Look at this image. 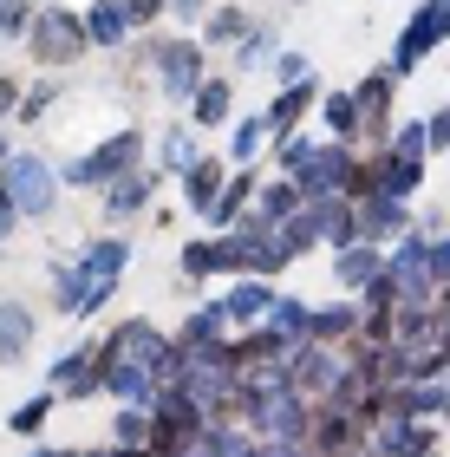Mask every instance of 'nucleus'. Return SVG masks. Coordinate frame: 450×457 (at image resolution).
<instances>
[{
  "label": "nucleus",
  "instance_id": "nucleus-22",
  "mask_svg": "<svg viewBox=\"0 0 450 457\" xmlns=\"http://www.w3.org/2000/svg\"><path fill=\"white\" fill-rule=\"evenodd\" d=\"M249 27H255V20L241 7H209V13H202V39H209V46H229V39L241 46V33H249Z\"/></svg>",
  "mask_w": 450,
  "mask_h": 457
},
{
  "label": "nucleus",
  "instance_id": "nucleus-19",
  "mask_svg": "<svg viewBox=\"0 0 450 457\" xmlns=\"http://www.w3.org/2000/svg\"><path fill=\"white\" fill-rule=\"evenodd\" d=\"M131 262V242H118V236H105V242H92L86 255H78V268H86V281H118V268Z\"/></svg>",
  "mask_w": 450,
  "mask_h": 457
},
{
  "label": "nucleus",
  "instance_id": "nucleus-20",
  "mask_svg": "<svg viewBox=\"0 0 450 457\" xmlns=\"http://www.w3.org/2000/svg\"><path fill=\"white\" fill-rule=\"evenodd\" d=\"M229 105H235L229 79H202V86L190 92V118H196V124H222V118H229Z\"/></svg>",
  "mask_w": 450,
  "mask_h": 457
},
{
  "label": "nucleus",
  "instance_id": "nucleus-34",
  "mask_svg": "<svg viewBox=\"0 0 450 457\" xmlns=\"http://www.w3.org/2000/svg\"><path fill=\"white\" fill-rule=\"evenodd\" d=\"M13 222H20V216H13V203H7V190H0V248H7V236H13Z\"/></svg>",
  "mask_w": 450,
  "mask_h": 457
},
{
  "label": "nucleus",
  "instance_id": "nucleus-11",
  "mask_svg": "<svg viewBox=\"0 0 450 457\" xmlns=\"http://www.w3.org/2000/svg\"><path fill=\"white\" fill-rule=\"evenodd\" d=\"M333 275H340L346 295H365V287L385 275V255H379V248H365V242H346L340 255H333Z\"/></svg>",
  "mask_w": 450,
  "mask_h": 457
},
{
  "label": "nucleus",
  "instance_id": "nucleus-24",
  "mask_svg": "<svg viewBox=\"0 0 450 457\" xmlns=\"http://www.w3.org/2000/svg\"><path fill=\"white\" fill-rule=\"evenodd\" d=\"M261 137H268V124H261V112H255V118H241V124H235V137H229V157L241 163V170H249V157L261 151Z\"/></svg>",
  "mask_w": 450,
  "mask_h": 457
},
{
  "label": "nucleus",
  "instance_id": "nucleus-32",
  "mask_svg": "<svg viewBox=\"0 0 450 457\" xmlns=\"http://www.w3.org/2000/svg\"><path fill=\"white\" fill-rule=\"evenodd\" d=\"M20 112V86H13V79H0V118H13Z\"/></svg>",
  "mask_w": 450,
  "mask_h": 457
},
{
  "label": "nucleus",
  "instance_id": "nucleus-16",
  "mask_svg": "<svg viewBox=\"0 0 450 457\" xmlns=\"http://www.w3.org/2000/svg\"><path fill=\"white\" fill-rule=\"evenodd\" d=\"M151 190H157V177L131 170V177L105 183V210H111V216H137V210H151Z\"/></svg>",
  "mask_w": 450,
  "mask_h": 457
},
{
  "label": "nucleus",
  "instance_id": "nucleus-3",
  "mask_svg": "<svg viewBox=\"0 0 450 457\" xmlns=\"http://www.w3.org/2000/svg\"><path fill=\"white\" fill-rule=\"evenodd\" d=\"M0 190H7L13 203V216H53V203H59V170L53 163H39V157H7V170H0Z\"/></svg>",
  "mask_w": 450,
  "mask_h": 457
},
{
  "label": "nucleus",
  "instance_id": "nucleus-36",
  "mask_svg": "<svg viewBox=\"0 0 450 457\" xmlns=\"http://www.w3.org/2000/svg\"><path fill=\"white\" fill-rule=\"evenodd\" d=\"M0 157H7V137H0Z\"/></svg>",
  "mask_w": 450,
  "mask_h": 457
},
{
  "label": "nucleus",
  "instance_id": "nucleus-14",
  "mask_svg": "<svg viewBox=\"0 0 450 457\" xmlns=\"http://www.w3.org/2000/svg\"><path fill=\"white\" fill-rule=\"evenodd\" d=\"M249 203H255V170H235L229 183H222V196L209 203V222H216V228H235Z\"/></svg>",
  "mask_w": 450,
  "mask_h": 457
},
{
  "label": "nucleus",
  "instance_id": "nucleus-23",
  "mask_svg": "<svg viewBox=\"0 0 450 457\" xmlns=\"http://www.w3.org/2000/svg\"><path fill=\"white\" fill-rule=\"evenodd\" d=\"M320 112H326V131H333L340 144H353V137H359V112H353V92H326V98H320Z\"/></svg>",
  "mask_w": 450,
  "mask_h": 457
},
{
  "label": "nucleus",
  "instance_id": "nucleus-18",
  "mask_svg": "<svg viewBox=\"0 0 450 457\" xmlns=\"http://www.w3.org/2000/svg\"><path fill=\"white\" fill-rule=\"evenodd\" d=\"M359 307L353 301H340V307H320V314H314V334H307V340H320V346H333V340H359Z\"/></svg>",
  "mask_w": 450,
  "mask_h": 457
},
{
  "label": "nucleus",
  "instance_id": "nucleus-10",
  "mask_svg": "<svg viewBox=\"0 0 450 457\" xmlns=\"http://www.w3.org/2000/svg\"><path fill=\"white\" fill-rule=\"evenodd\" d=\"M33 334H39L33 307L0 301V366H20V360H27V353H33Z\"/></svg>",
  "mask_w": 450,
  "mask_h": 457
},
{
  "label": "nucleus",
  "instance_id": "nucleus-30",
  "mask_svg": "<svg viewBox=\"0 0 450 457\" xmlns=\"http://www.w3.org/2000/svg\"><path fill=\"white\" fill-rule=\"evenodd\" d=\"M27 20H33L27 0H0V33H27Z\"/></svg>",
  "mask_w": 450,
  "mask_h": 457
},
{
  "label": "nucleus",
  "instance_id": "nucleus-28",
  "mask_svg": "<svg viewBox=\"0 0 450 457\" xmlns=\"http://www.w3.org/2000/svg\"><path fill=\"white\" fill-rule=\"evenodd\" d=\"M118 7H125V20H131V27H151L157 13H170V0H118Z\"/></svg>",
  "mask_w": 450,
  "mask_h": 457
},
{
  "label": "nucleus",
  "instance_id": "nucleus-26",
  "mask_svg": "<svg viewBox=\"0 0 450 457\" xmlns=\"http://www.w3.org/2000/svg\"><path fill=\"white\" fill-rule=\"evenodd\" d=\"M268 53H274V33L268 27H249V33H241V46H235L241 66H268Z\"/></svg>",
  "mask_w": 450,
  "mask_h": 457
},
{
  "label": "nucleus",
  "instance_id": "nucleus-8",
  "mask_svg": "<svg viewBox=\"0 0 450 457\" xmlns=\"http://www.w3.org/2000/svg\"><path fill=\"white\" fill-rule=\"evenodd\" d=\"M353 112H359V137H392V72L359 79Z\"/></svg>",
  "mask_w": 450,
  "mask_h": 457
},
{
  "label": "nucleus",
  "instance_id": "nucleus-4",
  "mask_svg": "<svg viewBox=\"0 0 450 457\" xmlns=\"http://www.w3.org/2000/svg\"><path fill=\"white\" fill-rule=\"evenodd\" d=\"M444 39H450V0H424V7L412 13V27L398 33L392 66H385V72H392V79H405V72H412L418 59L431 53V46H444Z\"/></svg>",
  "mask_w": 450,
  "mask_h": 457
},
{
  "label": "nucleus",
  "instance_id": "nucleus-27",
  "mask_svg": "<svg viewBox=\"0 0 450 457\" xmlns=\"http://www.w3.org/2000/svg\"><path fill=\"white\" fill-rule=\"evenodd\" d=\"M196 151H190V137H183V124H170L163 131V170H190Z\"/></svg>",
  "mask_w": 450,
  "mask_h": 457
},
{
  "label": "nucleus",
  "instance_id": "nucleus-1",
  "mask_svg": "<svg viewBox=\"0 0 450 457\" xmlns=\"http://www.w3.org/2000/svg\"><path fill=\"white\" fill-rule=\"evenodd\" d=\"M137 157H144V137H137V131H111L105 144H92L78 163H66L59 183H72V190H105V183L137 170Z\"/></svg>",
  "mask_w": 450,
  "mask_h": 457
},
{
  "label": "nucleus",
  "instance_id": "nucleus-17",
  "mask_svg": "<svg viewBox=\"0 0 450 457\" xmlns=\"http://www.w3.org/2000/svg\"><path fill=\"white\" fill-rule=\"evenodd\" d=\"M183 268H190V275H222V268H241V262H235V236L190 242V248H183Z\"/></svg>",
  "mask_w": 450,
  "mask_h": 457
},
{
  "label": "nucleus",
  "instance_id": "nucleus-2",
  "mask_svg": "<svg viewBox=\"0 0 450 457\" xmlns=\"http://www.w3.org/2000/svg\"><path fill=\"white\" fill-rule=\"evenodd\" d=\"M27 46H33V59H46V66H72V59H86V20L72 7H33Z\"/></svg>",
  "mask_w": 450,
  "mask_h": 457
},
{
  "label": "nucleus",
  "instance_id": "nucleus-25",
  "mask_svg": "<svg viewBox=\"0 0 450 457\" xmlns=\"http://www.w3.org/2000/svg\"><path fill=\"white\" fill-rule=\"evenodd\" d=\"M46 411H53V392H39V399H27V405H13V419H7V431H20V438H33V431L46 425Z\"/></svg>",
  "mask_w": 450,
  "mask_h": 457
},
{
  "label": "nucleus",
  "instance_id": "nucleus-37",
  "mask_svg": "<svg viewBox=\"0 0 450 457\" xmlns=\"http://www.w3.org/2000/svg\"><path fill=\"white\" fill-rule=\"evenodd\" d=\"M444 118H450V105H444Z\"/></svg>",
  "mask_w": 450,
  "mask_h": 457
},
{
  "label": "nucleus",
  "instance_id": "nucleus-12",
  "mask_svg": "<svg viewBox=\"0 0 450 457\" xmlns=\"http://www.w3.org/2000/svg\"><path fill=\"white\" fill-rule=\"evenodd\" d=\"M78 20H86V46H118V39L131 33V20H125V7H118V0H92Z\"/></svg>",
  "mask_w": 450,
  "mask_h": 457
},
{
  "label": "nucleus",
  "instance_id": "nucleus-5",
  "mask_svg": "<svg viewBox=\"0 0 450 457\" xmlns=\"http://www.w3.org/2000/svg\"><path fill=\"white\" fill-rule=\"evenodd\" d=\"M157 79H163V92L183 105V98L209 79L202 72V39H170V46H157Z\"/></svg>",
  "mask_w": 450,
  "mask_h": 457
},
{
  "label": "nucleus",
  "instance_id": "nucleus-6",
  "mask_svg": "<svg viewBox=\"0 0 450 457\" xmlns=\"http://www.w3.org/2000/svg\"><path fill=\"white\" fill-rule=\"evenodd\" d=\"M353 222H359V242L379 248V242H392V236L412 228V210H405L398 196H359L353 203Z\"/></svg>",
  "mask_w": 450,
  "mask_h": 457
},
{
  "label": "nucleus",
  "instance_id": "nucleus-29",
  "mask_svg": "<svg viewBox=\"0 0 450 457\" xmlns=\"http://www.w3.org/2000/svg\"><path fill=\"white\" fill-rule=\"evenodd\" d=\"M274 79L281 86H300L307 79V53H274Z\"/></svg>",
  "mask_w": 450,
  "mask_h": 457
},
{
  "label": "nucleus",
  "instance_id": "nucleus-33",
  "mask_svg": "<svg viewBox=\"0 0 450 457\" xmlns=\"http://www.w3.org/2000/svg\"><path fill=\"white\" fill-rule=\"evenodd\" d=\"M170 13L176 20H202V13H209V0H170Z\"/></svg>",
  "mask_w": 450,
  "mask_h": 457
},
{
  "label": "nucleus",
  "instance_id": "nucleus-13",
  "mask_svg": "<svg viewBox=\"0 0 450 457\" xmlns=\"http://www.w3.org/2000/svg\"><path fill=\"white\" fill-rule=\"evenodd\" d=\"M222 183H229V177H222V163H216V157H196L190 170H183V196H190V210H196V216H209V203L222 196Z\"/></svg>",
  "mask_w": 450,
  "mask_h": 457
},
{
  "label": "nucleus",
  "instance_id": "nucleus-15",
  "mask_svg": "<svg viewBox=\"0 0 450 457\" xmlns=\"http://www.w3.org/2000/svg\"><path fill=\"white\" fill-rule=\"evenodd\" d=\"M274 307V295H268V281H241L229 301H222V320H235V327H261V314Z\"/></svg>",
  "mask_w": 450,
  "mask_h": 457
},
{
  "label": "nucleus",
  "instance_id": "nucleus-31",
  "mask_svg": "<svg viewBox=\"0 0 450 457\" xmlns=\"http://www.w3.org/2000/svg\"><path fill=\"white\" fill-rule=\"evenodd\" d=\"M46 105H53V86H33V92H20V112L13 118H39Z\"/></svg>",
  "mask_w": 450,
  "mask_h": 457
},
{
  "label": "nucleus",
  "instance_id": "nucleus-35",
  "mask_svg": "<svg viewBox=\"0 0 450 457\" xmlns=\"http://www.w3.org/2000/svg\"><path fill=\"white\" fill-rule=\"evenodd\" d=\"M33 457H86V451H33Z\"/></svg>",
  "mask_w": 450,
  "mask_h": 457
},
{
  "label": "nucleus",
  "instance_id": "nucleus-21",
  "mask_svg": "<svg viewBox=\"0 0 450 457\" xmlns=\"http://www.w3.org/2000/svg\"><path fill=\"white\" fill-rule=\"evenodd\" d=\"M300 203H307V196L294 190L288 177H281V183H268V190H261V203H255V216H249V222H261V228H274V222H288V216L300 210Z\"/></svg>",
  "mask_w": 450,
  "mask_h": 457
},
{
  "label": "nucleus",
  "instance_id": "nucleus-9",
  "mask_svg": "<svg viewBox=\"0 0 450 457\" xmlns=\"http://www.w3.org/2000/svg\"><path fill=\"white\" fill-rule=\"evenodd\" d=\"M314 105H320V86H314V72H307L300 86H281V92H274V105L261 112V124H268L274 137H288V131H294V124L314 112Z\"/></svg>",
  "mask_w": 450,
  "mask_h": 457
},
{
  "label": "nucleus",
  "instance_id": "nucleus-7",
  "mask_svg": "<svg viewBox=\"0 0 450 457\" xmlns=\"http://www.w3.org/2000/svg\"><path fill=\"white\" fill-rule=\"evenodd\" d=\"M105 386V360H98V346H72L66 360L53 366V399H86V392Z\"/></svg>",
  "mask_w": 450,
  "mask_h": 457
}]
</instances>
